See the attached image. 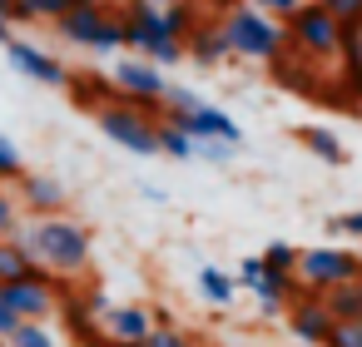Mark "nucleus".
Listing matches in <instances>:
<instances>
[{"label": "nucleus", "instance_id": "15", "mask_svg": "<svg viewBox=\"0 0 362 347\" xmlns=\"http://www.w3.org/2000/svg\"><path fill=\"white\" fill-rule=\"evenodd\" d=\"M298 144L303 149H313L322 164H342L347 159V149H342V139L332 134V129H317V124H308V129H298Z\"/></svg>", "mask_w": 362, "mask_h": 347}, {"label": "nucleus", "instance_id": "30", "mask_svg": "<svg viewBox=\"0 0 362 347\" xmlns=\"http://www.w3.org/2000/svg\"><path fill=\"white\" fill-rule=\"evenodd\" d=\"M258 283H263V258H243L238 273H233V288H248V293H253Z\"/></svg>", "mask_w": 362, "mask_h": 347}, {"label": "nucleus", "instance_id": "5", "mask_svg": "<svg viewBox=\"0 0 362 347\" xmlns=\"http://www.w3.org/2000/svg\"><path fill=\"white\" fill-rule=\"evenodd\" d=\"M95 119H100V129L119 144V149H129V154H159V124L149 119V114H139L134 105H124V100H110V105H100L95 110Z\"/></svg>", "mask_w": 362, "mask_h": 347}, {"label": "nucleus", "instance_id": "10", "mask_svg": "<svg viewBox=\"0 0 362 347\" xmlns=\"http://www.w3.org/2000/svg\"><path fill=\"white\" fill-rule=\"evenodd\" d=\"M6 60H11L21 75H30L35 85H55V90H60V85L70 80V70H65L55 55H45V50H40V45H30V40H16V35L6 40Z\"/></svg>", "mask_w": 362, "mask_h": 347}, {"label": "nucleus", "instance_id": "38", "mask_svg": "<svg viewBox=\"0 0 362 347\" xmlns=\"http://www.w3.org/2000/svg\"><path fill=\"white\" fill-rule=\"evenodd\" d=\"M80 347H110V342H105V337H95V342H80Z\"/></svg>", "mask_w": 362, "mask_h": 347}, {"label": "nucleus", "instance_id": "36", "mask_svg": "<svg viewBox=\"0 0 362 347\" xmlns=\"http://www.w3.org/2000/svg\"><path fill=\"white\" fill-rule=\"evenodd\" d=\"M214 6H218V11H233V6H238V0H214Z\"/></svg>", "mask_w": 362, "mask_h": 347}, {"label": "nucleus", "instance_id": "4", "mask_svg": "<svg viewBox=\"0 0 362 347\" xmlns=\"http://www.w3.org/2000/svg\"><path fill=\"white\" fill-rule=\"evenodd\" d=\"M283 35L293 40L298 55H308V60H327V55H337V35H342V25L327 16V6H317V0H303V6L288 16V30H283Z\"/></svg>", "mask_w": 362, "mask_h": 347}, {"label": "nucleus", "instance_id": "27", "mask_svg": "<svg viewBox=\"0 0 362 347\" xmlns=\"http://www.w3.org/2000/svg\"><path fill=\"white\" fill-rule=\"evenodd\" d=\"M253 298H258V312H263V317H283V312H288V298H283L278 288H268V283H258Z\"/></svg>", "mask_w": 362, "mask_h": 347}, {"label": "nucleus", "instance_id": "28", "mask_svg": "<svg viewBox=\"0 0 362 347\" xmlns=\"http://www.w3.org/2000/svg\"><path fill=\"white\" fill-rule=\"evenodd\" d=\"M322 347H362V322H332Z\"/></svg>", "mask_w": 362, "mask_h": 347}, {"label": "nucleus", "instance_id": "13", "mask_svg": "<svg viewBox=\"0 0 362 347\" xmlns=\"http://www.w3.org/2000/svg\"><path fill=\"white\" fill-rule=\"evenodd\" d=\"M184 55L194 60V65H204V70H214V65H223L228 60V40H223V30L218 25H194L189 35H184Z\"/></svg>", "mask_w": 362, "mask_h": 347}, {"label": "nucleus", "instance_id": "3", "mask_svg": "<svg viewBox=\"0 0 362 347\" xmlns=\"http://www.w3.org/2000/svg\"><path fill=\"white\" fill-rule=\"evenodd\" d=\"M362 273V258L352 248H298V288L303 293H327L337 283H352Z\"/></svg>", "mask_w": 362, "mask_h": 347}, {"label": "nucleus", "instance_id": "14", "mask_svg": "<svg viewBox=\"0 0 362 347\" xmlns=\"http://www.w3.org/2000/svg\"><path fill=\"white\" fill-rule=\"evenodd\" d=\"M322 302H327L332 322H362V273H357L352 283L327 288V293H322Z\"/></svg>", "mask_w": 362, "mask_h": 347}, {"label": "nucleus", "instance_id": "25", "mask_svg": "<svg viewBox=\"0 0 362 347\" xmlns=\"http://www.w3.org/2000/svg\"><path fill=\"white\" fill-rule=\"evenodd\" d=\"M25 218H21V204H16V194H6L0 189V238H16V228H21Z\"/></svg>", "mask_w": 362, "mask_h": 347}, {"label": "nucleus", "instance_id": "11", "mask_svg": "<svg viewBox=\"0 0 362 347\" xmlns=\"http://www.w3.org/2000/svg\"><path fill=\"white\" fill-rule=\"evenodd\" d=\"M100 322H105L100 337H110V342H144V337L154 332V307H144V302H119V307H105Z\"/></svg>", "mask_w": 362, "mask_h": 347}, {"label": "nucleus", "instance_id": "19", "mask_svg": "<svg viewBox=\"0 0 362 347\" xmlns=\"http://www.w3.org/2000/svg\"><path fill=\"white\" fill-rule=\"evenodd\" d=\"M6 347H60V337H55L45 322H21V327L6 337Z\"/></svg>", "mask_w": 362, "mask_h": 347}, {"label": "nucleus", "instance_id": "29", "mask_svg": "<svg viewBox=\"0 0 362 347\" xmlns=\"http://www.w3.org/2000/svg\"><path fill=\"white\" fill-rule=\"evenodd\" d=\"M194 154H204V159H214V164H228V159L238 154V144H223V139H194Z\"/></svg>", "mask_w": 362, "mask_h": 347}, {"label": "nucleus", "instance_id": "33", "mask_svg": "<svg viewBox=\"0 0 362 347\" xmlns=\"http://www.w3.org/2000/svg\"><path fill=\"white\" fill-rule=\"evenodd\" d=\"M16 327H21V317H16V312H11L6 302H0V347H6V337H11Z\"/></svg>", "mask_w": 362, "mask_h": 347}, {"label": "nucleus", "instance_id": "20", "mask_svg": "<svg viewBox=\"0 0 362 347\" xmlns=\"http://www.w3.org/2000/svg\"><path fill=\"white\" fill-rule=\"evenodd\" d=\"M159 154H169V159H194V139L179 134V129H169V124L159 119Z\"/></svg>", "mask_w": 362, "mask_h": 347}, {"label": "nucleus", "instance_id": "17", "mask_svg": "<svg viewBox=\"0 0 362 347\" xmlns=\"http://www.w3.org/2000/svg\"><path fill=\"white\" fill-rule=\"evenodd\" d=\"M40 268L25 258V248L16 238H0V283H16V278H35Z\"/></svg>", "mask_w": 362, "mask_h": 347}, {"label": "nucleus", "instance_id": "6", "mask_svg": "<svg viewBox=\"0 0 362 347\" xmlns=\"http://www.w3.org/2000/svg\"><path fill=\"white\" fill-rule=\"evenodd\" d=\"M110 85H115V95L124 100V105H134L139 114H149L154 124H159V100H164V90H169V80L144 60V55H129V60H119L115 65V75H110Z\"/></svg>", "mask_w": 362, "mask_h": 347}, {"label": "nucleus", "instance_id": "23", "mask_svg": "<svg viewBox=\"0 0 362 347\" xmlns=\"http://www.w3.org/2000/svg\"><path fill=\"white\" fill-rule=\"evenodd\" d=\"M139 347H199V342H194V337H189L184 327H174V322H164V327H154V332H149V337H144Z\"/></svg>", "mask_w": 362, "mask_h": 347}, {"label": "nucleus", "instance_id": "32", "mask_svg": "<svg viewBox=\"0 0 362 347\" xmlns=\"http://www.w3.org/2000/svg\"><path fill=\"white\" fill-rule=\"evenodd\" d=\"M253 6H258L263 16H273V20H288V16L303 6V0H253Z\"/></svg>", "mask_w": 362, "mask_h": 347}, {"label": "nucleus", "instance_id": "22", "mask_svg": "<svg viewBox=\"0 0 362 347\" xmlns=\"http://www.w3.org/2000/svg\"><path fill=\"white\" fill-rule=\"evenodd\" d=\"M159 105H164V114H194V110H199V105H204V100H199V95H194V90H184V85H169V90H164V100H159Z\"/></svg>", "mask_w": 362, "mask_h": 347}, {"label": "nucleus", "instance_id": "34", "mask_svg": "<svg viewBox=\"0 0 362 347\" xmlns=\"http://www.w3.org/2000/svg\"><path fill=\"white\" fill-rule=\"evenodd\" d=\"M139 194H144V199H149V204H164V189H159V184H144V189H139Z\"/></svg>", "mask_w": 362, "mask_h": 347}, {"label": "nucleus", "instance_id": "2", "mask_svg": "<svg viewBox=\"0 0 362 347\" xmlns=\"http://www.w3.org/2000/svg\"><path fill=\"white\" fill-rule=\"evenodd\" d=\"M218 30H223V40H228V55L263 60V65H273V60L283 55V45H288L283 25H278L273 16H263L258 6H233Z\"/></svg>", "mask_w": 362, "mask_h": 347}, {"label": "nucleus", "instance_id": "12", "mask_svg": "<svg viewBox=\"0 0 362 347\" xmlns=\"http://www.w3.org/2000/svg\"><path fill=\"white\" fill-rule=\"evenodd\" d=\"M105 20H110V11L100 6V0H80V6H70L60 20H55V30L70 40V45H100V30H105Z\"/></svg>", "mask_w": 362, "mask_h": 347}, {"label": "nucleus", "instance_id": "40", "mask_svg": "<svg viewBox=\"0 0 362 347\" xmlns=\"http://www.w3.org/2000/svg\"><path fill=\"white\" fill-rule=\"evenodd\" d=\"M16 6H21V11H25V6H30V0H16Z\"/></svg>", "mask_w": 362, "mask_h": 347}, {"label": "nucleus", "instance_id": "26", "mask_svg": "<svg viewBox=\"0 0 362 347\" xmlns=\"http://www.w3.org/2000/svg\"><path fill=\"white\" fill-rule=\"evenodd\" d=\"M317 6H327L337 25H362V0H317Z\"/></svg>", "mask_w": 362, "mask_h": 347}, {"label": "nucleus", "instance_id": "7", "mask_svg": "<svg viewBox=\"0 0 362 347\" xmlns=\"http://www.w3.org/2000/svg\"><path fill=\"white\" fill-rule=\"evenodd\" d=\"M0 302H6L21 322H50L60 307V283L40 268L35 278H16V283H0Z\"/></svg>", "mask_w": 362, "mask_h": 347}, {"label": "nucleus", "instance_id": "37", "mask_svg": "<svg viewBox=\"0 0 362 347\" xmlns=\"http://www.w3.org/2000/svg\"><path fill=\"white\" fill-rule=\"evenodd\" d=\"M6 40H11V25H6V20H0V45H6Z\"/></svg>", "mask_w": 362, "mask_h": 347}, {"label": "nucleus", "instance_id": "18", "mask_svg": "<svg viewBox=\"0 0 362 347\" xmlns=\"http://www.w3.org/2000/svg\"><path fill=\"white\" fill-rule=\"evenodd\" d=\"M65 85H70V95H75L80 105H90V110H100V105L119 100V95H115V85H110V80H95V75H70Z\"/></svg>", "mask_w": 362, "mask_h": 347}, {"label": "nucleus", "instance_id": "21", "mask_svg": "<svg viewBox=\"0 0 362 347\" xmlns=\"http://www.w3.org/2000/svg\"><path fill=\"white\" fill-rule=\"evenodd\" d=\"M25 174V159H21V149L6 139V134H0V189H6V184H16Z\"/></svg>", "mask_w": 362, "mask_h": 347}, {"label": "nucleus", "instance_id": "8", "mask_svg": "<svg viewBox=\"0 0 362 347\" xmlns=\"http://www.w3.org/2000/svg\"><path fill=\"white\" fill-rule=\"evenodd\" d=\"M288 332L298 337V342H308V347H322L327 342V332H332V312H327V302H322V293H293L288 298Z\"/></svg>", "mask_w": 362, "mask_h": 347}, {"label": "nucleus", "instance_id": "39", "mask_svg": "<svg viewBox=\"0 0 362 347\" xmlns=\"http://www.w3.org/2000/svg\"><path fill=\"white\" fill-rule=\"evenodd\" d=\"M105 342H110V337H105ZM110 347H139V342H110Z\"/></svg>", "mask_w": 362, "mask_h": 347}, {"label": "nucleus", "instance_id": "31", "mask_svg": "<svg viewBox=\"0 0 362 347\" xmlns=\"http://www.w3.org/2000/svg\"><path fill=\"white\" fill-rule=\"evenodd\" d=\"M327 233H342V238H362V208L342 213V218H327Z\"/></svg>", "mask_w": 362, "mask_h": 347}, {"label": "nucleus", "instance_id": "35", "mask_svg": "<svg viewBox=\"0 0 362 347\" xmlns=\"http://www.w3.org/2000/svg\"><path fill=\"white\" fill-rule=\"evenodd\" d=\"M149 6H159V11H169V6H179V0H149Z\"/></svg>", "mask_w": 362, "mask_h": 347}, {"label": "nucleus", "instance_id": "24", "mask_svg": "<svg viewBox=\"0 0 362 347\" xmlns=\"http://www.w3.org/2000/svg\"><path fill=\"white\" fill-rule=\"evenodd\" d=\"M144 60H149L154 70H164V65H179V60H184V40H154V45L144 50Z\"/></svg>", "mask_w": 362, "mask_h": 347}, {"label": "nucleus", "instance_id": "1", "mask_svg": "<svg viewBox=\"0 0 362 347\" xmlns=\"http://www.w3.org/2000/svg\"><path fill=\"white\" fill-rule=\"evenodd\" d=\"M16 243H21L25 258H30L35 268H45L50 278H80V273L90 268V258H95L90 228H85L80 218H65V213L21 223V228H16Z\"/></svg>", "mask_w": 362, "mask_h": 347}, {"label": "nucleus", "instance_id": "9", "mask_svg": "<svg viewBox=\"0 0 362 347\" xmlns=\"http://www.w3.org/2000/svg\"><path fill=\"white\" fill-rule=\"evenodd\" d=\"M16 204H21V213H30V218H55V213H65V204H70V194H65V184L55 179V174H21L16 179Z\"/></svg>", "mask_w": 362, "mask_h": 347}, {"label": "nucleus", "instance_id": "16", "mask_svg": "<svg viewBox=\"0 0 362 347\" xmlns=\"http://www.w3.org/2000/svg\"><path fill=\"white\" fill-rule=\"evenodd\" d=\"M199 293H204L214 307H228V302L238 298L233 273H223V268H214V263H204V268H199Z\"/></svg>", "mask_w": 362, "mask_h": 347}]
</instances>
